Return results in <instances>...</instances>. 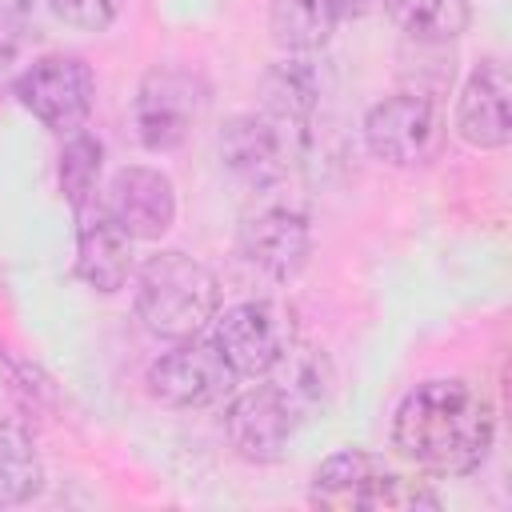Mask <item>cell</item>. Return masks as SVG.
Returning <instances> with one entry per match:
<instances>
[{
	"mask_svg": "<svg viewBox=\"0 0 512 512\" xmlns=\"http://www.w3.org/2000/svg\"><path fill=\"white\" fill-rule=\"evenodd\" d=\"M336 28V12L328 0H272L268 4V32L276 48L288 56H308L328 44Z\"/></svg>",
	"mask_w": 512,
	"mask_h": 512,
	"instance_id": "15",
	"label": "cell"
},
{
	"mask_svg": "<svg viewBox=\"0 0 512 512\" xmlns=\"http://www.w3.org/2000/svg\"><path fill=\"white\" fill-rule=\"evenodd\" d=\"M44 488V460L20 424L0 420V504H24Z\"/></svg>",
	"mask_w": 512,
	"mask_h": 512,
	"instance_id": "17",
	"label": "cell"
},
{
	"mask_svg": "<svg viewBox=\"0 0 512 512\" xmlns=\"http://www.w3.org/2000/svg\"><path fill=\"white\" fill-rule=\"evenodd\" d=\"M456 132L480 152H496L512 140V80L504 64H480L456 100Z\"/></svg>",
	"mask_w": 512,
	"mask_h": 512,
	"instance_id": "13",
	"label": "cell"
},
{
	"mask_svg": "<svg viewBox=\"0 0 512 512\" xmlns=\"http://www.w3.org/2000/svg\"><path fill=\"white\" fill-rule=\"evenodd\" d=\"M236 256L244 260L248 272L264 276L272 284L296 280L312 256L308 216L296 208H280V204H268V208L244 216V224L236 232Z\"/></svg>",
	"mask_w": 512,
	"mask_h": 512,
	"instance_id": "11",
	"label": "cell"
},
{
	"mask_svg": "<svg viewBox=\"0 0 512 512\" xmlns=\"http://www.w3.org/2000/svg\"><path fill=\"white\" fill-rule=\"evenodd\" d=\"M12 92H16L24 112H32L44 128H52L60 136L80 132L92 116V104H96L92 68L68 52H52V56L32 60L16 76Z\"/></svg>",
	"mask_w": 512,
	"mask_h": 512,
	"instance_id": "4",
	"label": "cell"
},
{
	"mask_svg": "<svg viewBox=\"0 0 512 512\" xmlns=\"http://www.w3.org/2000/svg\"><path fill=\"white\" fill-rule=\"evenodd\" d=\"M304 128L272 116V112H248L232 116L220 132V160L224 168L252 188H272L288 176V164L296 156V140Z\"/></svg>",
	"mask_w": 512,
	"mask_h": 512,
	"instance_id": "9",
	"label": "cell"
},
{
	"mask_svg": "<svg viewBox=\"0 0 512 512\" xmlns=\"http://www.w3.org/2000/svg\"><path fill=\"white\" fill-rule=\"evenodd\" d=\"M392 24L416 44H448L468 28V0H380Z\"/></svg>",
	"mask_w": 512,
	"mask_h": 512,
	"instance_id": "16",
	"label": "cell"
},
{
	"mask_svg": "<svg viewBox=\"0 0 512 512\" xmlns=\"http://www.w3.org/2000/svg\"><path fill=\"white\" fill-rule=\"evenodd\" d=\"M328 4H332L336 20H360V16H368L380 0H328Z\"/></svg>",
	"mask_w": 512,
	"mask_h": 512,
	"instance_id": "20",
	"label": "cell"
},
{
	"mask_svg": "<svg viewBox=\"0 0 512 512\" xmlns=\"http://www.w3.org/2000/svg\"><path fill=\"white\" fill-rule=\"evenodd\" d=\"M216 352L236 376H268L288 356V324L268 300H240L212 316Z\"/></svg>",
	"mask_w": 512,
	"mask_h": 512,
	"instance_id": "8",
	"label": "cell"
},
{
	"mask_svg": "<svg viewBox=\"0 0 512 512\" xmlns=\"http://www.w3.org/2000/svg\"><path fill=\"white\" fill-rule=\"evenodd\" d=\"M52 16L76 32H104L116 24L124 0H48Z\"/></svg>",
	"mask_w": 512,
	"mask_h": 512,
	"instance_id": "19",
	"label": "cell"
},
{
	"mask_svg": "<svg viewBox=\"0 0 512 512\" xmlns=\"http://www.w3.org/2000/svg\"><path fill=\"white\" fill-rule=\"evenodd\" d=\"M204 104H208V88L188 68H176V64L148 68L140 76L136 104H132L140 144L148 152H172V148H180L192 136L196 120L204 116Z\"/></svg>",
	"mask_w": 512,
	"mask_h": 512,
	"instance_id": "5",
	"label": "cell"
},
{
	"mask_svg": "<svg viewBox=\"0 0 512 512\" xmlns=\"http://www.w3.org/2000/svg\"><path fill=\"white\" fill-rule=\"evenodd\" d=\"M100 212L132 240H160L176 224V188L160 168L124 164L100 188Z\"/></svg>",
	"mask_w": 512,
	"mask_h": 512,
	"instance_id": "12",
	"label": "cell"
},
{
	"mask_svg": "<svg viewBox=\"0 0 512 512\" xmlns=\"http://www.w3.org/2000/svg\"><path fill=\"white\" fill-rule=\"evenodd\" d=\"M100 168H104V144L96 136L72 132V140L60 152V188L72 200V208H84L96 196Z\"/></svg>",
	"mask_w": 512,
	"mask_h": 512,
	"instance_id": "18",
	"label": "cell"
},
{
	"mask_svg": "<svg viewBox=\"0 0 512 512\" xmlns=\"http://www.w3.org/2000/svg\"><path fill=\"white\" fill-rule=\"evenodd\" d=\"M496 440V408L468 380H424L392 416V448L424 476L476 472Z\"/></svg>",
	"mask_w": 512,
	"mask_h": 512,
	"instance_id": "1",
	"label": "cell"
},
{
	"mask_svg": "<svg viewBox=\"0 0 512 512\" xmlns=\"http://www.w3.org/2000/svg\"><path fill=\"white\" fill-rule=\"evenodd\" d=\"M300 420L296 392L288 384H256L240 396H232L224 412V432L236 456L252 464H272L284 456L292 432Z\"/></svg>",
	"mask_w": 512,
	"mask_h": 512,
	"instance_id": "10",
	"label": "cell"
},
{
	"mask_svg": "<svg viewBox=\"0 0 512 512\" xmlns=\"http://www.w3.org/2000/svg\"><path fill=\"white\" fill-rule=\"evenodd\" d=\"M308 500L316 508H332V512H408V508H440V496L412 476L392 472L380 456L364 452V448H344L332 452L308 488Z\"/></svg>",
	"mask_w": 512,
	"mask_h": 512,
	"instance_id": "3",
	"label": "cell"
},
{
	"mask_svg": "<svg viewBox=\"0 0 512 512\" xmlns=\"http://www.w3.org/2000/svg\"><path fill=\"white\" fill-rule=\"evenodd\" d=\"M240 376L224 364L212 340H176L148 364V392L168 408H208L220 404Z\"/></svg>",
	"mask_w": 512,
	"mask_h": 512,
	"instance_id": "7",
	"label": "cell"
},
{
	"mask_svg": "<svg viewBox=\"0 0 512 512\" xmlns=\"http://www.w3.org/2000/svg\"><path fill=\"white\" fill-rule=\"evenodd\" d=\"M132 236L120 232L104 212L80 224L76 236V276L96 292H120L136 268Z\"/></svg>",
	"mask_w": 512,
	"mask_h": 512,
	"instance_id": "14",
	"label": "cell"
},
{
	"mask_svg": "<svg viewBox=\"0 0 512 512\" xmlns=\"http://www.w3.org/2000/svg\"><path fill=\"white\" fill-rule=\"evenodd\" d=\"M364 144L376 160L392 168H416L440 156L444 148V116L420 92H396L368 108Z\"/></svg>",
	"mask_w": 512,
	"mask_h": 512,
	"instance_id": "6",
	"label": "cell"
},
{
	"mask_svg": "<svg viewBox=\"0 0 512 512\" xmlns=\"http://www.w3.org/2000/svg\"><path fill=\"white\" fill-rule=\"evenodd\" d=\"M220 312V280L180 248L152 252L136 268V316L164 340L200 336Z\"/></svg>",
	"mask_w": 512,
	"mask_h": 512,
	"instance_id": "2",
	"label": "cell"
}]
</instances>
